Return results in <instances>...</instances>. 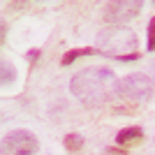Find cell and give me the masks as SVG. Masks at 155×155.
<instances>
[{
	"label": "cell",
	"mask_w": 155,
	"mask_h": 155,
	"mask_svg": "<svg viewBox=\"0 0 155 155\" xmlns=\"http://www.w3.org/2000/svg\"><path fill=\"white\" fill-rule=\"evenodd\" d=\"M114 93L120 100H125V102L141 104L146 100H150V95H153V81L143 72H134V74H127V77L118 79Z\"/></svg>",
	"instance_id": "2"
},
{
	"label": "cell",
	"mask_w": 155,
	"mask_h": 155,
	"mask_svg": "<svg viewBox=\"0 0 155 155\" xmlns=\"http://www.w3.org/2000/svg\"><path fill=\"white\" fill-rule=\"evenodd\" d=\"M63 143H65V148L70 150V153H79V150H84V137L77 134V132H70V134H65Z\"/></svg>",
	"instance_id": "8"
},
{
	"label": "cell",
	"mask_w": 155,
	"mask_h": 155,
	"mask_svg": "<svg viewBox=\"0 0 155 155\" xmlns=\"http://www.w3.org/2000/svg\"><path fill=\"white\" fill-rule=\"evenodd\" d=\"M14 79H16V70H14V65L7 63V60H2V84H12Z\"/></svg>",
	"instance_id": "9"
},
{
	"label": "cell",
	"mask_w": 155,
	"mask_h": 155,
	"mask_svg": "<svg viewBox=\"0 0 155 155\" xmlns=\"http://www.w3.org/2000/svg\"><path fill=\"white\" fill-rule=\"evenodd\" d=\"M5 35H7V23L2 21V44H5Z\"/></svg>",
	"instance_id": "13"
},
{
	"label": "cell",
	"mask_w": 155,
	"mask_h": 155,
	"mask_svg": "<svg viewBox=\"0 0 155 155\" xmlns=\"http://www.w3.org/2000/svg\"><path fill=\"white\" fill-rule=\"evenodd\" d=\"M139 12H141V2H134V0L107 2V5H104V21L118 26V23H125V21L134 19Z\"/></svg>",
	"instance_id": "4"
},
{
	"label": "cell",
	"mask_w": 155,
	"mask_h": 155,
	"mask_svg": "<svg viewBox=\"0 0 155 155\" xmlns=\"http://www.w3.org/2000/svg\"><path fill=\"white\" fill-rule=\"evenodd\" d=\"M37 56H39V51H37V49H35V51H30V53H28V63H35V60H37Z\"/></svg>",
	"instance_id": "11"
},
{
	"label": "cell",
	"mask_w": 155,
	"mask_h": 155,
	"mask_svg": "<svg viewBox=\"0 0 155 155\" xmlns=\"http://www.w3.org/2000/svg\"><path fill=\"white\" fill-rule=\"evenodd\" d=\"M148 51H155V14L148 21Z\"/></svg>",
	"instance_id": "10"
},
{
	"label": "cell",
	"mask_w": 155,
	"mask_h": 155,
	"mask_svg": "<svg viewBox=\"0 0 155 155\" xmlns=\"http://www.w3.org/2000/svg\"><path fill=\"white\" fill-rule=\"evenodd\" d=\"M5 148L9 155H35L39 150V141L28 130H12L5 134Z\"/></svg>",
	"instance_id": "3"
},
{
	"label": "cell",
	"mask_w": 155,
	"mask_h": 155,
	"mask_svg": "<svg viewBox=\"0 0 155 155\" xmlns=\"http://www.w3.org/2000/svg\"><path fill=\"white\" fill-rule=\"evenodd\" d=\"M143 137V130L137 127V125H130V127H123L118 130L116 134V143L118 146H132V143H139Z\"/></svg>",
	"instance_id": "6"
},
{
	"label": "cell",
	"mask_w": 155,
	"mask_h": 155,
	"mask_svg": "<svg viewBox=\"0 0 155 155\" xmlns=\"http://www.w3.org/2000/svg\"><path fill=\"white\" fill-rule=\"evenodd\" d=\"M100 42L107 46V49L100 51V53H107L109 46H118V44H120V49H123V46H130L132 51L137 49V35L132 30H127V28H111V30H107L102 37H100Z\"/></svg>",
	"instance_id": "5"
},
{
	"label": "cell",
	"mask_w": 155,
	"mask_h": 155,
	"mask_svg": "<svg viewBox=\"0 0 155 155\" xmlns=\"http://www.w3.org/2000/svg\"><path fill=\"white\" fill-rule=\"evenodd\" d=\"M111 88H116V79L111 70H102V67H88L74 74L70 81V91L86 107H102L109 100Z\"/></svg>",
	"instance_id": "1"
},
{
	"label": "cell",
	"mask_w": 155,
	"mask_h": 155,
	"mask_svg": "<svg viewBox=\"0 0 155 155\" xmlns=\"http://www.w3.org/2000/svg\"><path fill=\"white\" fill-rule=\"evenodd\" d=\"M109 153L111 155H127V150H123V148H109Z\"/></svg>",
	"instance_id": "12"
},
{
	"label": "cell",
	"mask_w": 155,
	"mask_h": 155,
	"mask_svg": "<svg viewBox=\"0 0 155 155\" xmlns=\"http://www.w3.org/2000/svg\"><path fill=\"white\" fill-rule=\"evenodd\" d=\"M91 53H100V49H93V46H79V49H70V51L63 53L60 65H72L77 58H81V56H91Z\"/></svg>",
	"instance_id": "7"
}]
</instances>
